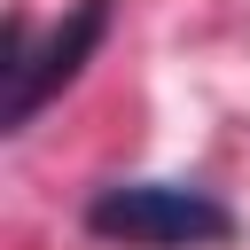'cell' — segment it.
<instances>
[{"instance_id": "obj_1", "label": "cell", "mask_w": 250, "mask_h": 250, "mask_svg": "<svg viewBox=\"0 0 250 250\" xmlns=\"http://www.w3.org/2000/svg\"><path fill=\"white\" fill-rule=\"evenodd\" d=\"M86 234H102L117 250H219V242H234V211L211 188L117 180L86 203Z\"/></svg>"}, {"instance_id": "obj_2", "label": "cell", "mask_w": 250, "mask_h": 250, "mask_svg": "<svg viewBox=\"0 0 250 250\" xmlns=\"http://www.w3.org/2000/svg\"><path fill=\"white\" fill-rule=\"evenodd\" d=\"M109 8H117V0H70V16H62L39 47H31V23H23V16L8 23V62H0V70H8V109H0L8 133H23V125L94 62V47H102V31H109Z\"/></svg>"}]
</instances>
